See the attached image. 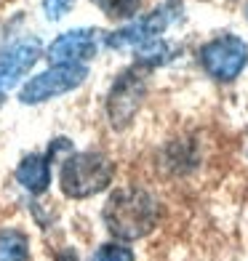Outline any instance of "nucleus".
Segmentation results:
<instances>
[{"instance_id":"obj_1","label":"nucleus","mask_w":248,"mask_h":261,"mask_svg":"<svg viewBox=\"0 0 248 261\" xmlns=\"http://www.w3.org/2000/svg\"><path fill=\"white\" fill-rule=\"evenodd\" d=\"M160 216H163V205L147 187L115 189L102 211L107 232L115 240H123V243H134L147 237L150 232H155Z\"/></svg>"},{"instance_id":"obj_2","label":"nucleus","mask_w":248,"mask_h":261,"mask_svg":"<svg viewBox=\"0 0 248 261\" xmlns=\"http://www.w3.org/2000/svg\"><path fill=\"white\" fill-rule=\"evenodd\" d=\"M115 179V165L104 152H75L59 171V187L69 200H86L104 192Z\"/></svg>"},{"instance_id":"obj_3","label":"nucleus","mask_w":248,"mask_h":261,"mask_svg":"<svg viewBox=\"0 0 248 261\" xmlns=\"http://www.w3.org/2000/svg\"><path fill=\"white\" fill-rule=\"evenodd\" d=\"M182 14H184L182 0H168V3L158 6L150 14L123 24L120 30L104 35V45H110V48H139L144 43L158 40L165 30L173 27L182 19Z\"/></svg>"},{"instance_id":"obj_4","label":"nucleus","mask_w":248,"mask_h":261,"mask_svg":"<svg viewBox=\"0 0 248 261\" xmlns=\"http://www.w3.org/2000/svg\"><path fill=\"white\" fill-rule=\"evenodd\" d=\"M152 69L147 64L136 62L134 67H128L126 72L117 75V80L112 83L110 96H107V117L110 125L115 130H123L131 125V120L136 117L141 101L147 93V77Z\"/></svg>"},{"instance_id":"obj_5","label":"nucleus","mask_w":248,"mask_h":261,"mask_svg":"<svg viewBox=\"0 0 248 261\" xmlns=\"http://www.w3.org/2000/svg\"><path fill=\"white\" fill-rule=\"evenodd\" d=\"M203 72L216 83H232L248 64V45L238 35H221L197 51Z\"/></svg>"},{"instance_id":"obj_6","label":"nucleus","mask_w":248,"mask_h":261,"mask_svg":"<svg viewBox=\"0 0 248 261\" xmlns=\"http://www.w3.org/2000/svg\"><path fill=\"white\" fill-rule=\"evenodd\" d=\"M86 77H88L86 64H54L51 69L35 75L32 80H27L21 86L19 101L21 104H43V101L56 99L62 93L78 88Z\"/></svg>"},{"instance_id":"obj_7","label":"nucleus","mask_w":248,"mask_h":261,"mask_svg":"<svg viewBox=\"0 0 248 261\" xmlns=\"http://www.w3.org/2000/svg\"><path fill=\"white\" fill-rule=\"evenodd\" d=\"M104 35L93 27H80L69 30L48 45V62L54 64H83L96 56L99 43Z\"/></svg>"},{"instance_id":"obj_8","label":"nucleus","mask_w":248,"mask_h":261,"mask_svg":"<svg viewBox=\"0 0 248 261\" xmlns=\"http://www.w3.org/2000/svg\"><path fill=\"white\" fill-rule=\"evenodd\" d=\"M40 51H43V45L38 38H21L0 51V99L6 96V91H11L30 72L32 64L38 62Z\"/></svg>"},{"instance_id":"obj_9","label":"nucleus","mask_w":248,"mask_h":261,"mask_svg":"<svg viewBox=\"0 0 248 261\" xmlns=\"http://www.w3.org/2000/svg\"><path fill=\"white\" fill-rule=\"evenodd\" d=\"M51 163H54L51 152H45V155L32 152V155H27L19 163L16 181L24 187L30 195H43L45 189L51 187Z\"/></svg>"},{"instance_id":"obj_10","label":"nucleus","mask_w":248,"mask_h":261,"mask_svg":"<svg viewBox=\"0 0 248 261\" xmlns=\"http://www.w3.org/2000/svg\"><path fill=\"white\" fill-rule=\"evenodd\" d=\"M0 261H30V237L21 229H0Z\"/></svg>"},{"instance_id":"obj_11","label":"nucleus","mask_w":248,"mask_h":261,"mask_svg":"<svg viewBox=\"0 0 248 261\" xmlns=\"http://www.w3.org/2000/svg\"><path fill=\"white\" fill-rule=\"evenodd\" d=\"M102 14H107L115 21H123V19H131L136 16V11L141 8V0H93Z\"/></svg>"},{"instance_id":"obj_12","label":"nucleus","mask_w":248,"mask_h":261,"mask_svg":"<svg viewBox=\"0 0 248 261\" xmlns=\"http://www.w3.org/2000/svg\"><path fill=\"white\" fill-rule=\"evenodd\" d=\"M91 261H136L134 251L123 240L120 243H104L96 248V253L91 256Z\"/></svg>"},{"instance_id":"obj_13","label":"nucleus","mask_w":248,"mask_h":261,"mask_svg":"<svg viewBox=\"0 0 248 261\" xmlns=\"http://www.w3.org/2000/svg\"><path fill=\"white\" fill-rule=\"evenodd\" d=\"M75 0H43V11H45V16H48L51 21H59L69 8H72Z\"/></svg>"},{"instance_id":"obj_14","label":"nucleus","mask_w":248,"mask_h":261,"mask_svg":"<svg viewBox=\"0 0 248 261\" xmlns=\"http://www.w3.org/2000/svg\"><path fill=\"white\" fill-rule=\"evenodd\" d=\"M54 261H80V258H78L75 251H59V253L54 256Z\"/></svg>"}]
</instances>
